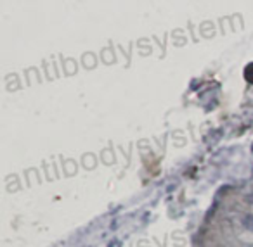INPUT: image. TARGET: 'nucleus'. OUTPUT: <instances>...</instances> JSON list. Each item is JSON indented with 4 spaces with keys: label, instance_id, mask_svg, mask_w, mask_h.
<instances>
[{
    "label": "nucleus",
    "instance_id": "obj_1",
    "mask_svg": "<svg viewBox=\"0 0 253 247\" xmlns=\"http://www.w3.org/2000/svg\"><path fill=\"white\" fill-rule=\"evenodd\" d=\"M245 78H246V81L253 83V63L245 68Z\"/></svg>",
    "mask_w": 253,
    "mask_h": 247
},
{
    "label": "nucleus",
    "instance_id": "obj_2",
    "mask_svg": "<svg viewBox=\"0 0 253 247\" xmlns=\"http://www.w3.org/2000/svg\"><path fill=\"white\" fill-rule=\"evenodd\" d=\"M245 225L253 232V218H252V216H246V218H245Z\"/></svg>",
    "mask_w": 253,
    "mask_h": 247
}]
</instances>
